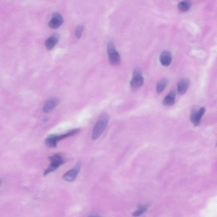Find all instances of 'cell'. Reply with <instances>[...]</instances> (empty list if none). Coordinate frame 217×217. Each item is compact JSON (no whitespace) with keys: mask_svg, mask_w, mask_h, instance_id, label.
I'll return each mask as SVG.
<instances>
[{"mask_svg":"<svg viewBox=\"0 0 217 217\" xmlns=\"http://www.w3.org/2000/svg\"><path fill=\"white\" fill-rule=\"evenodd\" d=\"M80 131V129H76L60 135L51 134L45 139V144L48 147L52 148L56 147L59 141L66 138L75 135L76 134L79 133Z\"/></svg>","mask_w":217,"mask_h":217,"instance_id":"obj_1","label":"cell"},{"mask_svg":"<svg viewBox=\"0 0 217 217\" xmlns=\"http://www.w3.org/2000/svg\"><path fill=\"white\" fill-rule=\"evenodd\" d=\"M109 120V116L107 114L104 113L101 115L93 127L92 136L93 140H96L101 136L106 128Z\"/></svg>","mask_w":217,"mask_h":217,"instance_id":"obj_2","label":"cell"},{"mask_svg":"<svg viewBox=\"0 0 217 217\" xmlns=\"http://www.w3.org/2000/svg\"><path fill=\"white\" fill-rule=\"evenodd\" d=\"M49 159L51 163L48 169L45 171L44 176H46L48 174L56 171L65 162L64 157L60 153L53 154L50 157Z\"/></svg>","mask_w":217,"mask_h":217,"instance_id":"obj_3","label":"cell"},{"mask_svg":"<svg viewBox=\"0 0 217 217\" xmlns=\"http://www.w3.org/2000/svg\"><path fill=\"white\" fill-rule=\"evenodd\" d=\"M107 52L109 56L110 63L113 65H118L121 62V56L119 53L115 49L114 42L109 41L107 48Z\"/></svg>","mask_w":217,"mask_h":217,"instance_id":"obj_4","label":"cell"},{"mask_svg":"<svg viewBox=\"0 0 217 217\" xmlns=\"http://www.w3.org/2000/svg\"><path fill=\"white\" fill-rule=\"evenodd\" d=\"M144 83V78L140 69H135L133 71V77L130 82V86L133 90H136L141 87Z\"/></svg>","mask_w":217,"mask_h":217,"instance_id":"obj_5","label":"cell"},{"mask_svg":"<svg viewBox=\"0 0 217 217\" xmlns=\"http://www.w3.org/2000/svg\"><path fill=\"white\" fill-rule=\"evenodd\" d=\"M80 170L79 164H77L75 166L68 171L62 176V178L65 181L72 182L76 179Z\"/></svg>","mask_w":217,"mask_h":217,"instance_id":"obj_6","label":"cell"},{"mask_svg":"<svg viewBox=\"0 0 217 217\" xmlns=\"http://www.w3.org/2000/svg\"><path fill=\"white\" fill-rule=\"evenodd\" d=\"M205 111V108L203 107L200 109L199 111L193 110L191 112L190 115V120L194 125L195 126H198L200 124L201 118L204 114Z\"/></svg>","mask_w":217,"mask_h":217,"instance_id":"obj_7","label":"cell"},{"mask_svg":"<svg viewBox=\"0 0 217 217\" xmlns=\"http://www.w3.org/2000/svg\"><path fill=\"white\" fill-rule=\"evenodd\" d=\"M59 103L60 100L58 98H52L49 99L45 102L43 106V112L46 113L52 112L57 106Z\"/></svg>","mask_w":217,"mask_h":217,"instance_id":"obj_8","label":"cell"},{"mask_svg":"<svg viewBox=\"0 0 217 217\" xmlns=\"http://www.w3.org/2000/svg\"><path fill=\"white\" fill-rule=\"evenodd\" d=\"M63 23V19L62 15L58 13L53 14L52 19L48 23V26L51 28L56 29L60 27Z\"/></svg>","mask_w":217,"mask_h":217,"instance_id":"obj_9","label":"cell"},{"mask_svg":"<svg viewBox=\"0 0 217 217\" xmlns=\"http://www.w3.org/2000/svg\"><path fill=\"white\" fill-rule=\"evenodd\" d=\"M160 62L164 66H168L171 64L172 60V54L168 51H165L160 54Z\"/></svg>","mask_w":217,"mask_h":217,"instance_id":"obj_10","label":"cell"},{"mask_svg":"<svg viewBox=\"0 0 217 217\" xmlns=\"http://www.w3.org/2000/svg\"><path fill=\"white\" fill-rule=\"evenodd\" d=\"M189 84H190V81L188 79L185 78L181 79L178 83V93L181 95L184 94L189 87Z\"/></svg>","mask_w":217,"mask_h":217,"instance_id":"obj_11","label":"cell"},{"mask_svg":"<svg viewBox=\"0 0 217 217\" xmlns=\"http://www.w3.org/2000/svg\"><path fill=\"white\" fill-rule=\"evenodd\" d=\"M59 40V36L57 34L52 35L45 41V45L48 50H51L54 47Z\"/></svg>","mask_w":217,"mask_h":217,"instance_id":"obj_12","label":"cell"},{"mask_svg":"<svg viewBox=\"0 0 217 217\" xmlns=\"http://www.w3.org/2000/svg\"><path fill=\"white\" fill-rule=\"evenodd\" d=\"M175 91H172L165 97L163 101V105L165 106H171L174 104L176 99Z\"/></svg>","mask_w":217,"mask_h":217,"instance_id":"obj_13","label":"cell"},{"mask_svg":"<svg viewBox=\"0 0 217 217\" xmlns=\"http://www.w3.org/2000/svg\"><path fill=\"white\" fill-rule=\"evenodd\" d=\"M192 3L189 1H184L180 2L178 5V8L182 12H185L191 8Z\"/></svg>","mask_w":217,"mask_h":217,"instance_id":"obj_14","label":"cell"},{"mask_svg":"<svg viewBox=\"0 0 217 217\" xmlns=\"http://www.w3.org/2000/svg\"><path fill=\"white\" fill-rule=\"evenodd\" d=\"M168 83V80L167 79L163 78L160 80L157 86V93L160 94L163 92L167 85Z\"/></svg>","mask_w":217,"mask_h":217,"instance_id":"obj_15","label":"cell"},{"mask_svg":"<svg viewBox=\"0 0 217 217\" xmlns=\"http://www.w3.org/2000/svg\"><path fill=\"white\" fill-rule=\"evenodd\" d=\"M148 205L141 206L139 207L138 209L137 210V211H135L133 213V216L134 217H137L140 216L143 214L148 208Z\"/></svg>","mask_w":217,"mask_h":217,"instance_id":"obj_16","label":"cell"},{"mask_svg":"<svg viewBox=\"0 0 217 217\" xmlns=\"http://www.w3.org/2000/svg\"><path fill=\"white\" fill-rule=\"evenodd\" d=\"M83 30H84V26L83 25L79 24L77 26L75 31V36L77 39H79L81 38Z\"/></svg>","mask_w":217,"mask_h":217,"instance_id":"obj_17","label":"cell"},{"mask_svg":"<svg viewBox=\"0 0 217 217\" xmlns=\"http://www.w3.org/2000/svg\"><path fill=\"white\" fill-rule=\"evenodd\" d=\"M88 217H101L99 216H98V215H92L91 216H89Z\"/></svg>","mask_w":217,"mask_h":217,"instance_id":"obj_18","label":"cell"}]
</instances>
